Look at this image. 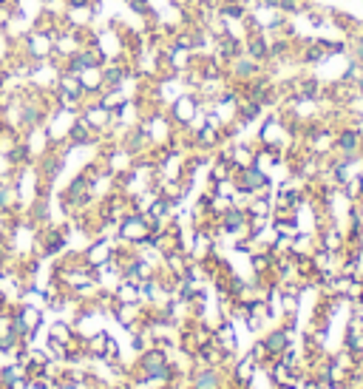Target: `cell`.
Listing matches in <instances>:
<instances>
[{
    "instance_id": "277c9868",
    "label": "cell",
    "mask_w": 363,
    "mask_h": 389,
    "mask_svg": "<svg viewBox=\"0 0 363 389\" xmlns=\"http://www.w3.org/2000/svg\"><path fill=\"white\" fill-rule=\"evenodd\" d=\"M250 52H253L256 57H267V43H258V40H253V43H250Z\"/></svg>"
},
{
    "instance_id": "3957f363",
    "label": "cell",
    "mask_w": 363,
    "mask_h": 389,
    "mask_svg": "<svg viewBox=\"0 0 363 389\" xmlns=\"http://www.w3.org/2000/svg\"><path fill=\"white\" fill-rule=\"evenodd\" d=\"M241 65H236V74H241V77H250L253 72H256V63L253 60H238Z\"/></svg>"
},
{
    "instance_id": "6da1fadb",
    "label": "cell",
    "mask_w": 363,
    "mask_h": 389,
    "mask_svg": "<svg viewBox=\"0 0 363 389\" xmlns=\"http://www.w3.org/2000/svg\"><path fill=\"white\" fill-rule=\"evenodd\" d=\"M52 45H54V40L48 34H32L29 37V49H32L34 57H45L48 52H52Z\"/></svg>"
},
{
    "instance_id": "7a4b0ae2",
    "label": "cell",
    "mask_w": 363,
    "mask_h": 389,
    "mask_svg": "<svg viewBox=\"0 0 363 389\" xmlns=\"http://www.w3.org/2000/svg\"><path fill=\"white\" fill-rule=\"evenodd\" d=\"M193 111H196V103H193V100H179V103H176V114H179L182 120H187Z\"/></svg>"
}]
</instances>
